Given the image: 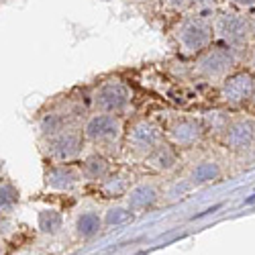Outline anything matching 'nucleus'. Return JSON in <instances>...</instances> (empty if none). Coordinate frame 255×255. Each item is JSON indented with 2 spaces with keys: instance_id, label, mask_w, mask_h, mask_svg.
Returning a JSON list of instances; mask_svg holds the SVG:
<instances>
[{
  "instance_id": "obj_1",
  "label": "nucleus",
  "mask_w": 255,
  "mask_h": 255,
  "mask_svg": "<svg viewBox=\"0 0 255 255\" xmlns=\"http://www.w3.org/2000/svg\"><path fill=\"white\" fill-rule=\"evenodd\" d=\"M176 37L186 53H196L210 43L212 29L202 18H186L176 29Z\"/></svg>"
},
{
  "instance_id": "obj_2",
  "label": "nucleus",
  "mask_w": 255,
  "mask_h": 255,
  "mask_svg": "<svg viewBox=\"0 0 255 255\" xmlns=\"http://www.w3.org/2000/svg\"><path fill=\"white\" fill-rule=\"evenodd\" d=\"M129 102H131V90L119 80L104 82L94 94L96 109H100L102 113H109V115L123 113L127 106H129Z\"/></svg>"
},
{
  "instance_id": "obj_3",
  "label": "nucleus",
  "mask_w": 255,
  "mask_h": 255,
  "mask_svg": "<svg viewBox=\"0 0 255 255\" xmlns=\"http://www.w3.org/2000/svg\"><path fill=\"white\" fill-rule=\"evenodd\" d=\"M121 129H123V125L115 115L100 113V115H94L86 123V127H84V135L94 143H113V141L119 139Z\"/></svg>"
},
{
  "instance_id": "obj_4",
  "label": "nucleus",
  "mask_w": 255,
  "mask_h": 255,
  "mask_svg": "<svg viewBox=\"0 0 255 255\" xmlns=\"http://www.w3.org/2000/svg\"><path fill=\"white\" fill-rule=\"evenodd\" d=\"M49 155L57 161H70L80 153L82 135L76 129H59L57 133L49 135L47 141Z\"/></svg>"
},
{
  "instance_id": "obj_5",
  "label": "nucleus",
  "mask_w": 255,
  "mask_h": 255,
  "mask_svg": "<svg viewBox=\"0 0 255 255\" xmlns=\"http://www.w3.org/2000/svg\"><path fill=\"white\" fill-rule=\"evenodd\" d=\"M215 33H217L219 39H223L229 45H241L247 41L249 25L241 14L227 12V14H221L215 20Z\"/></svg>"
},
{
  "instance_id": "obj_6",
  "label": "nucleus",
  "mask_w": 255,
  "mask_h": 255,
  "mask_svg": "<svg viewBox=\"0 0 255 255\" xmlns=\"http://www.w3.org/2000/svg\"><path fill=\"white\" fill-rule=\"evenodd\" d=\"M127 141H129V147L139 153V155H149L151 151H155L157 147L161 145V133L155 125L147 123V121H141L137 123L133 129L129 131V137H127Z\"/></svg>"
},
{
  "instance_id": "obj_7",
  "label": "nucleus",
  "mask_w": 255,
  "mask_h": 255,
  "mask_svg": "<svg viewBox=\"0 0 255 255\" xmlns=\"http://www.w3.org/2000/svg\"><path fill=\"white\" fill-rule=\"evenodd\" d=\"M233 68V55L229 53V49L223 47H212L208 49L200 59H198V74L206 76V78H223L229 74V70Z\"/></svg>"
},
{
  "instance_id": "obj_8",
  "label": "nucleus",
  "mask_w": 255,
  "mask_h": 255,
  "mask_svg": "<svg viewBox=\"0 0 255 255\" xmlns=\"http://www.w3.org/2000/svg\"><path fill=\"white\" fill-rule=\"evenodd\" d=\"M223 98L229 102H241L253 92V78L249 74H235L225 80L223 84Z\"/></svg>"
},
{
  "instance_id": "obj_9",
  "label": "nucleus",
  "mask_w": 255,
  "mask_h": 255,
  "mask_svg": "<svg viewBox=\"0 0 255 255\" xmlns=\"http://www.w3.org/2000/svg\"><path fill=\"white\" fill-rule=\"evenodd\" d=\"M200 135H202V127L196 121H190V119L176 123L172 129H169V137H172V141L180 147L194 145L200 139Z\"/></svg>"
},
{
  "instance_id": "obj_10",
  "label": "nucleus",
  "mask_w": 255,
  "mask_h": 255,
  "mask_svg": "<svg viewBox=\"0 0 255 255\" xmlns=\"http://www.w3.org/2000/svg\"><path fill=\"white\" fill-rule=\"evenodd\" d=\"M255 141V125L251 121H239L229 127L227 131V145L233 149H245Z\"/></svg>"
},
{
  "instance_id": "obj_11",
  "label": "nucleus",
  "mask_w": 255,
  "mask_h": 255,
  "mask_svg": "<svg viewBox=\"0 0 255 255\" xmlns=\"http://www.w3.org/2000/svg\"><path fill=\"white\" fill-rule=\"evenodd\" d=\"M76 182H78V176L72 172L70 167H53L47 174V186L57 188V190L72 188Z\"/></svg>"
},
{
  "instance_id": "obj_12",
  "label": "nucleus",
  "mask_w": 255,
  "mask_h": 255,
  "mask_svg": "<svg viewBox=\"0 0 255 255\" xmlns=\"http://www.w3.org/2000/svg\"><path fill=\"white\" fill-rule=\"evenodd\" d=\"M155 190L151 186H137L135 190H131L129 194V204L133 208H145L147 204H151L155 200Z\"/></svg>"
},
{
  "instance_id": "obj_13",
  "label": "nucleus",
  "mask_w": 255,
  "mask_h": 255,
  "mask_svg": "<svg viewBox=\"0 0 255 255\" xmlns=\"http://www.w3.org/2000/svg\"><path fill=\"white\" fill-rule=\"evenodd\" d=\"M149 159H151V163H153L155 167H159V169H172L174 163H176L174 151L169 149V147H165V145H159L155 151H151V153H149Z\"/></svg>"
},
{
  "instance_id": "obj_14",
  "label": "nucleus",
  "mask_w": 255,
  "mask_h": 255,
  "mask_svg": "<svg viewBox=\"0 0 255 255\" xmlns=\"http://www.w3.org/2000/svg\"><path fill=\"white\" fill-rule=\"evenodd\" d=\"M219 174V167L212 163V161H204V163H200L196 169H194V180L196 182H208V180H212Z\"/></svg>"
},
{
  "instance_id": "obj_15",
  "label": "nucleus",
  "mask_w": 255,
  "mask_h": 255,
  "mask_svg": "<svg viewBox=\"0 0 255 255\" xmlns=\"http://www.w3.org/2000/svg\"><path fill=\"white\" fill-rule=\"evenodd\" d=\"M98 225H100V221L96 215H84L78 221V229H80L82 235H92L94 231H98Z\"/></svg>"
},
{
  "instance_id": "obj_16",
  "label": "nucleus",
  "mask_w": 255,
  "mask_h": 255,
  "mask_svg": "<svg viewBox=\"0 0 255 255\" xmlns=\"http://www.w3.org/2000/svg\"><path fill=\"white\" fill-rule=\"evenodd\" d=\"M16 202V192L10 186H2L0 188V210H8L12 208Z\"/></svg>"
},
{
  "instance_id": "obj_17",
  "label": "nucleus",
  "mask_w": 255,
  "mask_h": 255,
  "mask_svg": "<svg viewBox=\"0 0 255 255\" xmlns=\"http://www.w3.org/2000/svg\"><path fill=\"white\" fill-rule=\"evenodd\" d=\"M86 172H88L92 178H100V176L106 172V161L100 159V157H92V159H88V163H86Z\"/></svg>"
},
{
  "instance_id": "obj_18",
  "label": "nucleus",
  "mask_w": 255,
  "mask_h": 255,
  "mask_svg": "<svg viewBox=\"0 0 255 255\" xmlns=\"http://www.w3.org/2000/svg\"><path fill=\"white\" fill-rule=\"evenodd\" d=\"M59 223V217L55 215V212H45V215H41V225H43V229L47 231V227H51V225H57Z\"/></svg>"
},
{
  "instance_id": "obj_19",
  "label": "nucleus",
  "mask_w": 255,
  "mask_h": 255,
  "mask_svg": "<svg viewBox=\"0 0 255 255\" xmlns=\"http://www.w3.org/2000/svg\"><path fill=\"white\" fill-rule=\"evenodd\" d=\"M190 4H194L196 8H208L215 4V0H190Z\"/></svg>"
},
{
  "instance_id": "obj_20",
  "label": "nucleus",
  "mask_w": 255,
  "mask_h": 255,
  "mask_svg": "<svg viewBox=\"0 0 255 255\" xmlns=\"http://www.w3.org/2000/svg\"><path fill=\"white\" fill-rule=\"evenodd\" d=\"M169 4H172L174 8H178V10H182V8H186L188 4H190V0H167Z\"/></svg>"
},
{
  "instance_id": "obj_21",
  "label": "nucleus",
  "mask_w": 255,
  "mask_h": 255,
  "mask_svg": "<svg viewBox=\"0 0 255 255\" xmlns=\"http://www.w3.org/2000/svg\"><path fill=\"white\" fill-rule=\"evenodd\" d=\"M235 4H239V6H245V8H249V6H255V0H233Z\"/></svg>"
},
{
  "instance_id": "obj_22",
  "label": "nucleus",
  "mask_w": 255,
  "mask_h": 255,
  "mask_svg": "<svg viewBox=\"0 0 255 255\" xmlns=\"http://www.w3.org/2000/svg\"><path fill=\"white\" fill-rule=\"evenodd\" d=\"M253 33H255V20H253Z\"/></svg>"
},
{
  "instance_id": "obj_23",
  "label": "nucleus",
  "mask_w": 255,
  "mask_h": 255,
  "mask_svg": "<svg viewBox=\"0 0 255 255\" xmlns=\"http://www.w3.org/2000/svg\"><path fill=\"white\" fill-rule=\"evenodd\" d=\"M253 68H255V55H253Z\"/></svg>"
},
{
  "instance_id": "obj_24",
  "label": "nucleus",
  "mask_w": 255,
  "mask_h": 255,
  "mask_svg": "<svg viewBox=\"0 0 255 255\" xmlns=\"http://www.w3.org/2000/svg\"><path fill=\"white\" fill-rule=\"evenodd\" d=\"M253 102H255V94H253Z\"/></svg>"
}]
</instances>
